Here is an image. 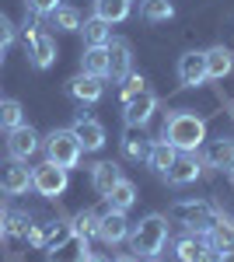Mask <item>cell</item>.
Listing matches in <instances>:
<instances>
[{"label": "cell", "mask_w": 234, "mask_h": 262, "mask_svg": "<svg viewBox=\"0 0 234 262\" xmlns=\"http://www.w3.org/2000/svg\"><path fill=\"white\" fill-rule=\"evenodd\" d=\"M28 227H32V217L21 213V210H4V231L11 238H28Z\"/></svg>", "instance_id": "cell-30"}, {"label": "cell", "mask_w": 234, "mask_h": 262, "mask_svg": "<svg viewBox=\"0 0 234 262\" xmlns=\"http://www.w3.org/2000/svg\"><path fill=\"white\" fill-rule=\"evenodd\" d=\"M119 179H122V171H119L116 161H98L95 168H91V185H95L98 196H109Z\"/></svg>", "instance_id": "cell-18"}, {"label": "cell", "mask_w": 234, "mask_h": 262, "mask_svg": "<svg viewBox=\"0 0 234 262\" xmlns=\"http://www.w3.org/2000/svg\"><path fill=\"white\" fill-rule=\"evenodd\" d=\"M147 150H151V143L143 137V126H126V133H122V154L130 161H143Z\"/></svg>", "instance_id": "cell-22"}, {"label": "cell", "mask_w": 234, "mask_h": 262, "mask_svg": "<svg viewBox=\"0 0 234 262\" xmlns=\"http://www.w3.org/2000/svg\"><path fill=\"white\" fill-rule=\"evenodd\" d=\"M46 252H49V255H46L49 262H84L91 248H88V238H80V234H74V231H70V234H67L59 245L46 248Z\"/></svg>", "instance_id": "cell-11"}, {"label": "cell", "mask_w": 234, "mask_h": 262, "mask_svg": "<svg viewBox=\"0 0 234 262\" xmlns=\"http://www.w3.org/2000/svg\"><path fill=\"white\" fill-rule=\"evenodd\" d=\"M84 262H112V259H105V255H98V252H88V259Z\"/></svg>", "instance_id": "cell-38"}, {"label": "cell", "mask_w": 234, "mask_h": 262, "mask_svg": "<svg viewBox=\"0 0 234 262\" xmlns=\"http://www.w3.org/2000/svg\"><path fill=\"white\" fill-rule=\"evenodd\" d=\"M220 262H234V248H227V252H220Z\"/></svg>", "instance_id": "cell-39"}, {"label": "cell", "mask_w": 234, "mask_h": 262, "mask_svg": "<svg viewBox=\"0 0 234 262\" xmlns=\"http://www.w3.org/2000/svg\"><path fill=\"white\" fill-rule=\"evenodd\" d=\"M95 18L109 21V25L126 21L130 18V0H95Z\"/></svg>", "instance_id": "cell-28"}, {"label": "cell", "mask_w": 234, "mask_h": 262, "mask_svg": "<svg viewBox=\"0 0 234 262\" xmlns=\"http://www.w3.org/2000/svg\"><path fill=\"white\" fill-rule=\"evenodd\" d=\"M70 227H74V234H80V238H95L98 234V213L95 210H80L77 217L70 221Z\"/></svg>", "instance_id": "cell-32"}, {"label": "cell", "mask_w": 234, "mask_h": 262, "mask_svg": "<svg viewBox=\"0 0 234 262\" xmlns=\"http://www.w3.org/2000/svg\"><path fill=\"white\" fill-rule=\"evenodd\" d=\"M143 88H147V81H143L140 74H126V81H122V105H126L130 98H137Z\"/></svg>", "instance_id": "cell-33"}, {"label": "cell", "mask_w": 234, "mask_h": 262, "mask_svg": "<svg viewBox=\"0 0 234 262\" xmlns=\"http://www.w3.org/2000/svg\"><path fill=\"white\" fill-rule=\"evenodd\" d=\"M25 122V108L14 98H0V129H18Z\"/></svg>", "instance_id": "cell-29"}, {"label": "cell", "mask_w": 234, "mask_h": 262, "mask_svg": "<svg viewBox=\"0 0 234 262\" xmlns=\"http://www.w3.org/2000/svg\"><path fill=\"white\" fill-rule=\"evenodd\" d=\"M217 213H220V210L206 200H178L175 206L168 210V221L182 224V227L193 231V234H206V231L214 227Z\"/></svg>", "instance_id": "cell-3"}, {"label": "cell", "mask_w": 234, "mask_h": 262, "mask_svg": "<svg viewBox=\"0 0 234 262\" xmlns=\"http://www.w3.org/2000/svg\"><path fill=\"white\" fill-rule=\"evenodd\" d=\"M4 189L11 196H25L32 189V168H25V161H14L7 171H4Z\"/></svg>", "instance_id": "cell-21"}, {"label": "cell", "mask_w": 234, "mask_h": 262, "mask_svg": "<svg viewBox=\"0 0 234 262\" xmlns=\"http://www.w3.org/2000/svg\"><path fill=\"white\" fill-rule=\"evenodd\" d=\"M203 262H220V248H210V252L203 255Z\"/></svg>", "instance_id": "cell-37"}, {"label": "cell", "mask_w": 234, "mask_h": 262, "mask_svg": "<svg viewBox=\"0 0 234 262\" xmlns=\"http://www.w3.org/2000/svg\"><path fill=\"white\" fill-rule=\"evenodd\" d=\"M70 129H74V137L80 140L84 150H101V147H105V126H101L95 116H88L84 105L77 108V116H74V126H70Z\"/></svg>", "instance_id": "cell-7"}, {"label": "cell", "mask_w": 234, "mask_h": 262, "mask_svg": "<svg viewBox=\"0 0 234 262\" xmlns=\"http://www.w3.org/2000/svg\"><path fill=\"white\" fill-rule=\"evenodd\" d=\"M80 70L91 74V77H105L109 74V49L105 46H88L84 56H80Z\"/></svg>", "instance_id": "cell-23"}, {"label": "cell", "mask_w": 234, "mask_h": 262, "mask_svg": "<svg viewBox=\"0 0 234 262\" xmlns=\"http://www.w3.org/2000/svg\"><path fill=\"white\" fill-rule=\"evenodd\" d=\"M67 91H70L80 105H95V101L105 95V84H101V77H91V74H84V70H80L77 77H70V81H67Z\"/></svg>", "instance_id": "cell-15"}, {"label": "cell", "mask_w": 234, "mask_h": 262, "mask_svg": "<svg viewBox=\"0 0 234 262\" xmlns=\"http://www.w3.org/2000/svg\"><path fill=\"white\" fill-rule=\"evenodd\" d=\"M7 238V231H4V210H0V242Z\"/></svg>", "instance_id": "cell-40"}, {"label": "cell", "mask_w": 234, "mask_h": 262, "mask_svg": "<svg viewBox=\"0 0 234 262\" xmlns=\"http://www.w3.org/2000/svg\"><path fill=\"white\" fill-rule=\"evenodd\" d=\"M28 242L35 245V248H46V231H42L39 224H32V227H28Z\"/></svg>", "instance_id": "cell-36"}, {"label": "cell", "mask_w": 234, "mask_h": 262, "mask_svg": "<svg viewBox=\"0 0 234 262\" xmlns=\"http://www.w3.org/2000/svg\"><path fill=\"white\" fill-rule=\"evenodd\" d=\"M199 175H203V161L196 158L193 150H178L172 168L164 171V179L172 182V185H189V182H196Z\"/></svg>", "instance_id": "cell-9"}, {"label": "cell", "mask_w": 234, "mask_h": 262, "mask_svg": "<svg viewBox=\"0 0 234 262\" xmlns=\"http://www.w3.org/2000/svg\"><path fill=\"white\" fill-rule=\"evenodd\" d=\"M206 238H210V245L220 248V252L234 248V217H227V213L220 210V213H217V221H214V227L206 231Z\"/></svg>", "instance_id": "cell-20"}, {"label": "cell", "mask_w": 234, "mask_h": 262, "mask_svg": "<svg viewBox=\"0 0 234 262\" xmlns=\"http://www.w3.org/2000/svg\"><path fill=\"white\" fill-rule=\"evenodd\" d=\"M234 70V56L227 46H214V49H206V77H214V81H220V77H227Z\"/></svg>", "instance_id": "cell-19"}, {"label": "cell", "mask_w": 234, "mask_h": 262, "mask_svg": "<svg viewBox=\"0 0 234 262\" xmlns=\"http://www.w3.org/2000/svg\"><path fill=\"white\" fill-rule=\"evenodd\" d=\"M227 171H231V182H234V164H231V168H227Z\"/></svg>", "instance_id": "cell-42"}, {"label": "cell", "mask_w": 234, "mask_h": 262, "mask_svg": "<svg viewBox=\"0 0 234 262\" xmlns=\"http://www.w3.org/2000/svg\"><path fill=\"white\" fill-rule=\"evenodd\" d=\"M35 18L39 14H32L25 21V53H28V60H32L35 70H49L56 63V39L49 32H42Z\"/></svg>", "instance_id": "cell-4"}, {"label": "cell", "mask_w": 234, "mask_h": 262, "mask_svg": "<svg viewBox=\"0 0 234 262\" xmlns=\"http://www.w3.org/2000/svg\"><path fill=\"white\" fill-rule=\"evenodd\" d=\"M175 154H178V150L168 140H154V143H151V150H147V164L154 168L157 175H164V171L172 168V161H175Z\"/></svg>", "instance_id": "cell-25"}, {"label": "cell", "mask_w": 234, "mask_h": 262, "mask_svg": "<svg viewBox=\"0 0 234 262\" xmlns=\"http://www.w3.org/2000/svg\"><path fill=\"white\" fill-rule=\"evenodd\" d=\"M0 63H4V49H0Z\"/></svg>", "instance_id": "cell-43"}, {"label": "cell", "mask_w": 234, "mask_h": 262, "mask_svg": "<svg viewBox=\"0 0 234 262\" xmlns=\"http://www.w3.org/2000/svg\"><path fill=\"white\" fill-rule=\"evenodd\" d=\"M14 39H18V25L7 18V14H0V49H7Z\"/></svg>", "instance_id": "cell-34"}, {"label": "cell", "mask_w": 234, "mask_h": 262, "mask_svg": "<svg viewBox=\"0 0 234 262\" xmlns=\"http://www.w3.org/2000/svg\"><path fill=\"white\" fill-rule=\"evenodd\" d=\"M154 112H157V95L143 88L137 98H130L122 105V122H126V126H147Z\"/></svg>", "instance_id": "cell-8"}, {"label": "cell", "mask_w": 234, "mask_h": 262, "mask_svg": "<svg viewBox=\"0 0 234 262\" xmlns=\"http://www.w3.org/2000/svg\"><path fill=\"white\" fill-rule=\"evenodd\" d=\"M25 7H28V14L46 18L49 11H56V7H59V0H25Z\"/></svg>", "instance_id": "cell-35"}, {"label": "cell", "mask_w": 234, "mask_h": 262, "mask_svg": "<svg viewBox=\"0 0 234 262\" xmlns=\"http://www.w3.org/2000/svg\"><path fill=\"white\" fill-rule=\"evenodd\" d=\"M161 140H168L175 150H199L203 140H206V122L199 119L196 112H168L164 119V129H161Z\"/></svg>", "instance_id": "cell-1"}, {"label": "cell", "mask_w": 234, "mask_h": 262, "mask_svg": "<svg viewBox=\"0 0 234 262\" xmlns=\"http://www.w3.org/2000/svg\"><path fill=\"white\" fill-rule=\"evenodd\" d=\"M46 161H53L56 168H77L80 154H84V147H80V140L74 137V129H53L49 137H46Z\"/></svg>", "instance_id": "cell-5"}, {"label": "cell", "mask_w": 234, "mask_h": 262, "mask_svg": "<svg viewBox=\"0 0 234 262\" xmlns=\"http://www.w3.org/2000/svg\"><path fill=\"white\" fill-rule=\"evenodd\" d=\"M116 262H140V259H137V255H119Z\"/></svg>", "instance_id": "cell-41"}, {"label": "cell", "mask_w": 234, "mask_h": 262, "mask_svg": "<svg viewBox=\"0 0 234 262\" xmlns=\"http://www.w3.org/2000/svg\"><path fill=\"white\" fill-rule=\"evenodd\" d=\"M105 200L112 203V210H119V213H126V210H130V206L137 203V185H133L130 179H119L116 185H112V192H109Z\"/></svg>", "instance_id": "cell-26"}, {"label": "cell", "mask_w": 234, "mask_h": 262, "mask_svg": "<svg viewBox=\"0 0 234 262\" xmlns=\"http://www.w3.org/2000/svg\"><path fill=\"white\" fill-rule=\"evenodd\" d=\"M130 245L143 259H157L161 248L168 245V217L164 213H147L140 224L130 227Z\"/></svg>", "instance_id": "cell-2"}, {"label": "cell", "mask_w": 234, "mask_h": 262, "mask_svg": "<svg viewBox=\"0 0 234 262\" xmlns=\"http://www.w3.org/2000/svg\"><path fill=\"white\" fill-rule=\"evenodd\" d=\"M203 164L206 168H231L234 164V140H227V137H220V140L206 143V154H203Z\"/></svg>", "instance_id": "cell-17"}, {"label": "cell", "mask_w": 234, "mask_h": 262, "mask_svg": "<svg viewBox=\"0 0 234 262\" xmlns=\"http://www.w3.org/2000/svg\"><path fill=\"white\" fill-rule=\"evenodd\" d=\"M140 14L147 21H168V18H175V7H172V0H143Z\"/></svg>", "instance_id": "cell-31"}, {"label": "cell", "mask_w": 234, "mask_h": 262, "mask_svg": "<svg viewBox=\"0 0 234 262\" xmlns=\"http://www.w3.org/2000/svg\"><path fill=\"white\" fill-rule=\"evenodd\" d=\"M178 81L185 88H196V84L206 81V53H199V49L182 53L178 56Z\"/></svg>", "instance_id": "cell-12"}, {"label": "cell", "mask_w": 234, "mask_h": 262, "mask_svg": "<svg viewBox=\"0 0 234 262\" xmlns=\"http://www.w3.org/2000/svg\"><path fill=\"white\" fill-rule=\"evenodd\" d=\"M214 245H210V238L206 234H185V238H178L175 242V255H178V262H203V255L210 252Z\"/></svg>", "instance_id": "cell-16"}, {"label": "cell", "mask_w": 234, "mask_h": 262, "mask_svg": "<svg viewBox=\"0 0 234 262\" xmlns=\"http://www.w3.org/2000/svg\"><path fill=\"white\" fill-rule=\"evenodd\" d=\"M105 245H119L130 238V221H126V213H119V210H109L105 217H98V234Z\"/></svg>", "instance_id": "cell-13"}, {"label": "cell", "mask_w": 234, "mask_h": 262, "mask_svg": "<svg viewBox=\"0 0 234 262\" xmlns=\"http://www.w3.org/2000/svg\"><path fill=\"white\" fill-rule=\"evenodd\" d=\"M46 18H49V25L59 28V32H80V14H77L74 4H59L56 11H49Z\"/></svg>", "instance_id": "cell-27"}, {"label": "cell", "mask_w": 234, "mask_h": 262, "mask_svg": "<svg viewBox=\"0 0 234 262\" xmlns=\"http://www.w3.org/2000/svg\"><path fill=\"white\" fill-rule=\"evenodd\" d=\"M151 262H154V259H151Z\"/></svg>", "instance_id": "cell-44"}, {"label": "cell", "mask_w": 234, "mask_h": 262, "mask_svg": "<svg viewBox=\"0 0 234 262\" xmlns=\"http://www.w3.org/2000/svg\"><path fill=\"white\" fill-rule=\"evenodd\" d=\"M67 168H56L53 161H42L39 168H32V189L39 192V196H46V200H56V196H63L67 192Z\"/></svg>", "instance_id": "cell-6"}, {"label": "cell", "mask_w": 234, "mask_h": 262, "mask_svg": "<svg viewBox=\"0 0 234 262\" xmlns=\"http://www.w3.org/2000/svg\"><path fill=\"white\" fill-rule=\"evenodd\" d=\"M7 150H11L14 161H28V158L39 150V133L21 122L18 129H11V137H7Z\"/></svg>", "instance_id": "cell-14"}, {"label": "cell", "mask_w": 234, "mask_h": 262, "mask_svg": "<svg viewBox=\"0 0 234 262\" xmlns=\"http://www.w3.org/2000/svg\"><path fill=\"white\" fill-rule=\"evenodd\" d=\"M80 32H84V46H109L112 42V25L95 18V14L88 21H80Z\"/></svg>", "instance_id": "cell-24"}, {"label": "cell", "mask_w": 234, "mask_h": 262, "mask_svg": "<svg viewBox=\"0 0 234 262\" xmlns=\"http://www.w3.org/2000/svg\"><path fill=\"white\" fill-rule=\"evenodd\" d=\"M105 49H109V74H105V77H112V81H126L130 67H133V46H130L126 39H112Z\"/></svg>", "instance_id": "cell-10"}]
</instances>
